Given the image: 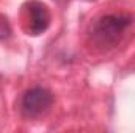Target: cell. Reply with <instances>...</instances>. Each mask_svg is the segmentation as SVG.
I'll list each match as a JSON object with an SVG mask.
<instances>
[{
  "label": "cell",
  "instance_id": "1",
  "mask_svg": "<svg viewBox=\"0 0 135 133\" xmlns=\"http://www.w3.org/2000/svg\"><path fill=\"white\" fill-rule=\"evenodd\" d=\"M131 24L132 17L127 14H104L93 22L88 32L90 41L101 50L113 49L119 44Z\"/></svg>",
  "mask_w": 135,
  "mask_h": 133
},
{
  "label": "cell",
  "instance_id": "2",
  "mask_svg": "<svg viewBox=\"0 0 135 133\" xmlns=\"http://www.w3.org/2000/svg\"><path fill=\"white\" fill-rule=\"evenodd\" d=\"M54 103V94L42 86H35L32 89L25 91L21 100V110L24 116L36 117L46 113Z\"/></svg>",
  "mask_w": 135,
  "mask_h": 133
},
{
  "label": "cell",
  "instance_id": "3",
  "mask_svg": "<svg viewBox=\"0 0 135 133\" xmlns=\"http://www.w3.org/2000/svg\"><path fill=\"white\" fill-rule=\"evenodd\" d=\"M25 28L28 34H42L50 25V11L46 3L39 0H30L25 3Z\"/></svg>",
  "mask_w": 135,
  "mask_h": 133
}]
</instances>
